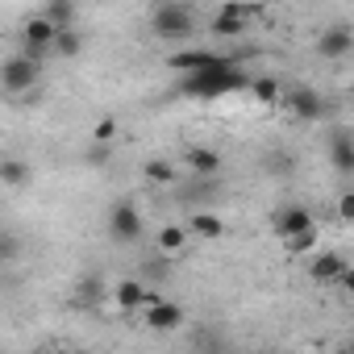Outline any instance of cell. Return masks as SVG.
Segmentation results:
<instances>
[{"instance_id":"29","label":"cell","mask_w":354,"mask_h":354,"mask_svg":"<svg viewBox=\"0 0 354 354\" xmlns=\"http://www.w3.org/2000/svg\"><path fill=\"white\" fill-rule=\"evenodd\" d=\"M42 354H75V350H63V346H59V350H42Z\"/></svg>"},{"instance_id":"7","label":"cell","mask_w":354,"mask_h":354,"mask_svg":"<svg viewBox=\"0 0 354 354\" xmlns=\"http://www.w3.org/2000/svg\"><path fill=\"white\" fill-rule=\"evenodd\" d=\"M142 213L133 209V201H117L113 205V213H109V234H113V242L117 246H129V242H138L142 238Z\"/></svg>"},{"instance_id":"1","label":"cell","mask_w":354,"mask_h":354,"mask_svg":"<svg viewBox=\"0 0 354 354\" xmlns=\"http://www.w3.org/2000/svg\"><path fill=\"white\" fill-rule=\"evenodd\" d=\"M238 88H250V75L238 67V63H225V67H213L205 75H192V80H180V92L184 96H196V100H221Z\"/></svg>"},{"instance_id":"12","label":"cell","mask_w":354,"mask_h":354,"mask_svg":"<svg viewBox=\"0 0 354 354\" xmlns=\"http://www.w3.org/2000/svg\"><path fill=\"white\" fill-rule=\"evenodd\" d=\"M346 271H350V259L337 254V250H321V254L308 263V279H313V283H342Z\"/></svg>"},{"instance_id":"31","label":"cell","mask_w":354,"mask_h":354,"mask_svg":"<svg viewBox=\"0 0 354 354\" xmlns=\"http://www.w3.org/2000/svg\"><path fill=\"white\" fill-rule=\"evenodd\" d=\"M350 96H354V84H350Z\"/></svg>"},{"instance_id":"21","label":"cell","mask_w":354,"mask_h":354,"mask_svg":"<svg viewBox=\"0 0 354 354\" xmlns=\"http://www.w3.org/2000/svg\"><path fill=\"white\" fill-rule=\"evenodd\" d=\"M0 180H5V188H21L30 180V162L26 158H5L0 162Z\"/></svg>"},{"instance_id":"32","label":"cell","mask_w":354,"mask_h":354,"mask_svg":"<svg viewBox=\"0 0 354 354\" xmlns=\"http://www.w3.org/2000/svg\"><path fill=\"white\" fill-rule=\"evenodd\" d=\"M350 354H354V346H350Z\"/></svg>"},{"instance_id":"17","label":"cell","mask_w":354,"mask_h":354,"mask_svg":"<svg viewBox=\"0 0 354 354\" xmlns=\"http://www.w3.org/2000/svg\"><path fill=\"white\" fill-rule=\"evenodd\" d=\"M188 230L196 234V238H205V242H217V238H225V221L217 217V213H192V221H188Z\"/></svg>"},{"instance_id":"10","label":"cell","mask_w":354,"mask_h":354,"mask_svg":"<svg viewBox=\"0 0 354 354\" xmlns=\"http://www.w3.org/2000/svg\"><path fill=\"white\" fill-rule=\"evenodd\" d=\"M283 104H288V113H292L296 121H321L325 109H329L317 88H292V92L283 96Z\"/></svg>"},{"instance_id":"27","label":"cell","mask_w":354,"mask_h":354,"mask_svg":"<svg viewBox=\"0 0 354 354\" xmlns=\"http://www.w3.org/2000/svg\"><path fill=\"white\" fill-rule=\"evenodd\" d=\"M337 292H342V296H346V300L354 304V267H350V271L342 275V283H337Z\"/></svg>"},{"instance_id":"14","label":"cell","mask_w":354,"mask_h":354,"mask_svg":"<svg viewBox=\"0 0 354 354\" xmlns=\"http://www.w3.org/2000/svg\"><path fill=\"white\" fill-rule=\"evenodd\" d=\"M329 167L337 175H354V138H350V129L329 133Z\"/></svg>"},{"instance_id":"16","label":"cell","mask_w":354,"mask_h":354,"mask_svg":"<svg viewBox=\"0 0 354 354\" xmlns=\"http://www.w3.org/2000/svg\"><path fill=\"white\" fill-rule=\"evenodd\" d=\"M184 162L196 171V175H217L221 171V154L213 146H188L184 150Z\"/></svg>"},{"instance_id":"19","label":"cell","mask_w":354,"mask_h":354,"mask_svg":"<svg viewBox=\"0 0 354 354\" xmlns=\"http://www.w3.org/2000/svg\"><path fill=\"white\" fill-rule=\"evenodd\" d=\"M142 175H146L150 184H158V188H171L175 180H180V171H175L167 158H146V162H142Z\"/></svg>"},{"instance_id":"4","label":"cell","mask_w":354,"mask_h":354,"mask_svg":"<svg viewBox=\"0 0 354 354\" xmlns=\"http://www.w3.org/2000/svg\"><path fill=\"white\" fill-rule=\"evenodd\" d=\"M59 34H63V30H59L55 21H46L42 13L26 17V26H21V42H26V50H21V55H30V59H38V63H42V55H46V50H55Z\"/></svg>"},{"instance_id":"5","label":"cell","mask_w":354,"mask_h":354,"mask_svg":"<svg viewBox=\"0 0 354 354\" xmlns=\"http://www.w3.org/2000/svg\"><path fill=\"white\" fill-rule=\"evenodd\" d=\"M180 325H184V308L175 304V300H162L154 292L150 304L142 308V329H150V333H175Z\"/></svg>"},{"instance_id":"22","label":"cell","mask_w":354,"mask_h":354,"mask_svg":"<svg viewBox=\"0 0 354 354\" xmlns=\"http://www.w3.org/2000/svg\"><path fill=\"white\" fill-rule=\"evenodd\" d=\"M104 296V279L100 275H84L80 288H75V304H96Z\"/></svg>"},{"instance_id":"23","label":"cell","mask_w":354,"mask_h":354,"mask_svg":"<svg viewBox=\"0 0 354 354\" xmlns=\"http://www.w3.org/2000/svg\"><path fill=\"white\" fill-rule=\"evenodd\" d=\"M84 50V38L75 34V30H63L59 34V42H55V55H63V59H75Z\"/></svg>"},{"instance_id":"20","label":"cell","mask_w":354,"mask_h":354,"mask_svg":"<svg viewBox=\"0 0 354 354\" xmlns=\"http://www.w3.org/2000/svg\"><path fill=\"white\" fill-rule=\"evenodd\" d=\"M38 13H42L46 21H55L59 30H75V26H71V21H75V5H71V0H50V5H42Z\"/></svg>"},{"instance_id":"26","label":"cell","mask_w":354,"mask_h":354,"mask_svg":"<svg viewBox=\"0 0 354 354\" xmlns=\"http://www.w3.org/2000/svg\"><path fill=\"white\" fill-rule=\"evenodd\" d=\"M337 217H342V221H346V225H354V188H350V192H342V196H337Z\"/></svg>"},{"instance_id":"3","label":"cell","mask_w":354,"mask_h":354,"mask_svg":"<svg viewBox=\"0 0 354 354\" xmlns=\"http://www.w3.org/2000/svg\"><path fill=\"white\" fill-rule=\"evenodd\" d=\"M38 80H42V63L30 59V55H9L5 67H0V84H5L9 96H26V92H34Z\"/></svg>"},{"instance_id":"30","label":"cell","mask_w":354,"mask_h":354,"mask_svg":"<svg viewBox=\"0 0 354 354\" xmlns=\"http://www.w3.org/2000/svg\"><path fill=\"white\" fill-rule=\"evenodd\" d=\"M333 354H350V346H342V350H333Z\"/></svg>"},{"instance_id":"24","label":"cell","mask_w":354,"mask_h":354,"mask_svg":"<svg viewBox=\"0 0 354 354\" xmlns=\"http://www.w3.org/2000/svg\"><path fill=\"white\" fill-rule=\"evenodd\" d=\"M317 238H321L317 230H304V234H296V238H288V242H283V250H288V254H308V250L317 246Z\"/></svg>"},{"instance_id":"6","label":"cell","mask_w":354,"mask_h":354,"mask_svg":"<svg viewBox=\"0 0 354 354\" xmlns=\"http://www.w3.org/2000/svg\"><path fill=\"white\" fill-rule=\"evenodd\" d=\"M254 17H263V9H254V5H238V0H230V5H221V9L213 13L209 30H213V34H221V38H234V34H246V26H250Z\"/></svg>"},{"instance_id":"8","label":"cell","mask_w":354,"mask_h":354,"mask_svg":"<svg viewBox=\"0 0 354 354\" xmlns=\"http://www.w3.org/2000/svg\"><path fill=\"white\" fill-rule=\"evenodd\" d=\"M304 230H317V221H313V213H308L304 205H279V209L271 213V234H275L279 242H288V238H296V234H304Z\"/></svg>"},{"instance_id":"11","label":"cell","mask_w":354,"mask_h":354,"mask_svg":"<svg viewBox=\"0 0 354 354\" xmlns=\"http://www.w3.org/2000/svg\"><path fill=\"white\" fill-rule=\"evenodd\" d=\"M354 50V30L350 26H325L321 34H317V55L321 59H346Z\"/></svg>"},{"instance_id":"9","label":"cell","mask_w":354,"mask_h":354,"mask_svg":"<svg viewBox=\"0 0 354 354\" xmlns=\"http://www.w3.org/2000/svg\"><path fill=\"white\" fill-rule=\"evenodd\" d=\"M225 63H234V59H225V55H213V50H180V55H171V59H167V67H171V71H180L184 80H192V75H205V71H213V67H225Z\"/></svg>"},{"instance_id":"25","label":"cell","mask_w":354,"mask_h":354,"mask_svg":"<svg viewBox=\"0 0 354 354\" xmlns=\"http://www.w3.org/2000/svg\"><path fill=\"white\" fill-rule=\"evenodd\" d=\"M113 138H117V121L113 117H100L92 125V142H113Z\"/></svg>"},{"instance_id":"13","label":"cell","mask_w":354,"mask_h":354,"mask_svg":"<svg viewBox=\"0 0 354 354\" xmlns=\"http://www.w3.org/2000/svg\"><path fill=\"white\" fill-rule=\"evenodd\" d=\"M150 288H146V279H121L117 288H113V304L121 308V313H142L146 304H150Z\"/></svg>"},{"instance_id":"18","label":"cell","mask_w":354,"mask_h":354,"mask_svg":"<svg viewBox=\"0 0 354 354\" xmlns=\"http://www.w3.org/2000/svg\"><path fill=\"white\" fill-rule=\"evenodd\" d=\"M250 92H254V100L259 104H267V109H275V104H283V88H279V80H271V75H259V80H250Z\"/></svg>"},{"instance_id":"2","label":"cell","mask_w":354,"mask_h":354,"mask_svg":"<svg viewBox=\"0 0 354 354\" xmlns=\"http://www.w3.org/2000/svg\"><path fill=\"white\" fill-rule=\"evenodd\" d=\"M196 26H201L196 9L192 5H180V0H162V5L150 9V30L162 42H188L196 34Z\"/></svg>"},{"instance_id":"15","label":"cell","mask_w":354,"mask_h":354,"mask_svg":"<svg viewBox=\"0 0 354 354\" xmlns=\"http://www.w3.org/2000/svg\"><path fill=\"white\" fill-rule=\"evenodd\" d=\"M188 242H192V230H188V225H162V230H158V254H162V259L184 254Z\"/></svg>"},{"instance_id":"28","label":"cell","mask_w":354,"mask_h":354,"mask_svg":"<svg viewBox=\"0 0 354 354\" xmlns=\"http://www.w3.org/2000/svg\"><path fill=\"white\" fill-rule=\"evenodd\" d=\"M13 259H17V238L5 234V263H13Z\"/></svg>"}]
</instances>
